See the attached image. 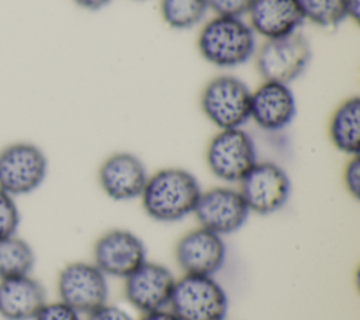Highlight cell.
Returning a JSON list of instances; mask_svg holds the SVG:
<instances>
[{
  "instance_id": "obj_27",
  "label": "cell",
  "mask_w": 360,
  "mask_h": 320,
  "mask_svg": "<svg viewBox=\"0 0 360 320\" xmlns=\"http://www.w3.org/2000/svg\"><path fill=\"white\" fill-rule=\"evenodd\" d=\"M141 320H179V317L167 307V309H160V310L143 313Z\"/></svg>"
},
{
  "instance_id": "obj_12",
  "label": "cell",
  "mask_w": 360,
  "mask_h": 320,
  "mask_svg": "<svg viewBox=\"0 0 360 320\" xmlns=\"http://www.w3.org/2000/svg\"><path fill=\"white\" fill-rule=\"evenodd\" d=\"M146 260L142 239L127 229L107 230L93 246V262L105 276L125 279Z\"/></svg>"
},
{
  "instance_id": "obj_15",
  "label": "cell",
  "mask_w": 360,
  "mask_h": 320,
  "mask_svg": "<svg viewBox=\"0 0 360 320\" xmlns=\"http://www.w3.org/2000/svg\"><path fill=\"white\" fill-rule=\"evenodd\" d=\"M295 114V95L288 84L263 81L250 93L249 119L263 131H283L294 121Z\"/></svg>"
},
{
  "instance_id": "obj_17",
  "label": "cell",
  "mask_w": 360,
  "mask_h": 320,
  "mask_svg": "<svg viewBox=\"0 0 360 320\" xmlns=\"http://www.w3.org/2000/svg\"><path fill=\"white\" fill-rule=\"evenodd\" d=\"M45 303V288L31 274L0 281V316L4 320H34Z\"/></svg>"
},
{
  "instance_id": "obj_25",
  "label": "cell",
  "mask_w": 360,
  "mask_h": 320,
  "mask_svg": "<svg viewBox=\"0 0 360 320\" xmlns=\"http://www.w3.org/2000/svg\"><path fill=\"white\" fill-rule=\"evenodd\" d=\"M343 182L347 192L357 199L360 195V159L357 156H350L345 171H343Z\"/></svg>"
},
{
  "instance_id": "obj_10",
  "label": "cell",
  "mask_w": 360,
  "mask_h": 320,
  "mask_svg": "<svg viewBox=\"0 0 360 320\" xmlns=\"http://www.w3.org/2000/svg\"><path fill=\"white\" fill-rule=\"evenodd\" d=\"M249 213L239 189L232 187L202 191L193 212L201 227L222 237L238 232L246 223Z\"/></svg>"
},
{
  "instance_id": "obj_21",
  "label": "cell",
  "mask_w": 360,
  "mask_h": 320,
  "mask_svg": "<svg viewBox=\"0 0 360 320\" xmlns=\"http://www.w3.org/2000/svg\"><path fill=\"white\" fill-rule=\"evenodd\" d=\"M304 18L318 27H336L347 18V0H298Z\"/></svg>"
},
{
  "instance_id": "obj_24",
  "label": "cell",
  "mask_w": 360,
  "mask_h": 320,
  "mask_svg": "<svg viewBox=\"0 0 360 320\" xmlns=\"http://www.w3.org/2000/svg\"><path fill=\"white\" fill-rule=\"evenodd\" d=\"M253 1L255 0H207V4L217 15L240 18L243 14H248Z\"/></svg>"
},
{
  "instance_id": "obj_28",
  "label": "cell",
  "mask_w": 360,
  "mask_h": 320,
  "mask_svg": "<svg viewBox=\"0 0 360 320\" xmlns=\"http://www.w3.org/2000/svg\"><path fill=\"white\" fill-rule=\"evenodd\" d=\"M79 7L90 10V11H97L103 7H105L111 0H73Z\"/></svg>"
},
{
  "instance_id": "obj_26",
  "label": "cell",
  "mask_w": 360,
  "mask_h": 320,
  "mask_svg": "<svg viewBox=\"0 0 360 320\" xmlns=\"http://www.w3.org/2000/svg\"><path fill=\"white\" fill-rule=\"evenodd\" d=\"M86 320H134L128 312L114 305H103L87 314Z\"/></svg>"
},
{
  "instance_id": "obj_29",
  "label": "cell",
  "mask_w": 360,
  "mask_h": 320,
  "mask_svg": "<svg viewBox=\"0 0 360 320\" xmlns=\"http://www.w3.org/2000/svg\"><path fill=\"white\" fill-rule=\"evenodd\" d=\"M359 14H360V0H347V18H352L354 22H357Z\"/></svg>"
},
{
  "instance_id": "obj_11",
  "label": "cell",
  "mask_w": 360,
  "mask_h": 320,
  "mask_svg": "<svg viewBox=\"0 0 360 320\" xmlns=\"http://www.w3.org/2000/svg\"><path fill=\"white\" fill-rule=\"evenodd\" d=\"M174 284L176 278L169 267L146 260L124 279V296L141 313L167 309Z\"/></svg>"
},
{
  "instance_id": "obj_6",
  "label": "cell",
  "mask_w": 360,
  "mask_h": 320,
  "mask_svg": "<svg viewBox=\"0 0 360 320\" xmlns=\"http://www.w3.org/2000/svg\"><path fill=\"white\" fill-rule=\"evenodd\" d=\"M311 55L308 39L297 31L281 38L266 39L256 52V67L264 81L290 84L305 72Z\"/></svg>"
},
{
  "instance_id": "obj_9",
  "label": "cell",
  "mask_w": 360,
  "mask_h": 320,
  "mask_svg": "<svg viewBox=\"0 0 360 320\" xmlns=\"http://www.w3.org/2000/svg\"><path fill=\"white\" fill-rule=\"evenodd\" d=\"M239 184V192L249 211L259 215L280 211L291 195L288 174L273 161H256Z\"/></svg>"
},
{
  "instance_id": "obj_23",
  "label": "cell",
  "mask_w": 360,
  "mask_h": 320,
  "mask_svg": "<svg viewBox=\"0 0 360 320\" xmlns=\"http://www.w3.org/2000/svg\"><path fill=\"white\" fill-rule=\"evenodd\" d=\"M34 320H82L80 313L62 300L46 302Z\"/></svg>"
},
{
  "instance_id": "obj_4",
  "label": "cell",
  "mask_w": 360,
  "mask_h": 320,
  "mask_svg": "<svg viewBox=\"0 0 360 320\" xmlns=\"http://www.w3.org/2000/svg\"><path fill=\"white\" fill-rule=\"evenodd\" d=\"M250 93L248 84L239 77L217 76L201 93V109L219 131L242 128L249 121Z\"/></svg>"
},
{
  "instance_id": "obj_1",
  "label": "cell",
  "mask_w": 360,
  "mask_h": 320,
  "mask_svg": "<svg viewBox=\"0 0 360 320\" xmlns=\"http://www.w3.org/2000/svg\"><path fill=\"white\" fill-rule=\"evenodd\" d=\"M202 189L193 173L166 167L149 175L141 201L145 213L156 222H180L195 209Z\"/></svg>"
},
{
  "instance_id": "obj_7",
  "label": "cell",
  "mask_w": 360,
  "mask_h": 320,
  "mask_svg": "<svg viewBox=\"0 0 360 320\" xmlns=\"http://www.w3.org/2000/svg\"><path fill=\"white\" fill-rule=\"evenodd\" d=\"M205 161L217 178L239 182L257 161L255 142L242 128L221 129L208 142Z\"/></svg>"
},
{
  "instance_id": "obj_13",
  "label": "cell",
  "mask_w": 360,
  "mask_h": 320,
  "mask_svg": "<svg viewBox=\"0 0 360 320\" xmlns=\"http://www.w3.org/2000/svg\"><path fill=\"white\" fill-rule=\"evenodd\" d=\"M174 258L183 274L214 276L225 264L226 246L222 236L198 226L177 240Z\"/></svg>"
},
{
  "instance_id": "obj_8",
  "label": "cell",
  "mask_w": 360,
  "mask_h": 320,
  "mask_svg": "<svg viewBox=\"0 0 360 320\" xmlns=\"http://www.w3.org/2000/svg\"><path fill=\"white\" fill-rule=\"evenodd\" d=\"M108 276L94 262L73 261L58 274L59 300L80 314H89L108 300Z\"/></svg>"
},
{
  "instance_id": "obj_14",
  "label": "cell",
  "mask_w": 360,
  "mask_h": 320,
  "mask_svg": "<svg viewBox=\"0 0 360 320\" xmlns=\"http://www.w3.org/2000/svg\"><path fill=\"white\" fill-rule=\"evenodd\" d=\"M148 178L143 161L129 152L110 154L98 168V184L103 192L114 201L141 198Z\"/></svg>"
},
{
  "instance_id": "obj_19",
  "label": "cell",
  "mask_w": 360,
  "mask_h": 320,
  "mask_svg": "<svg viewBox=\"0 0 360 320\" xmlns=\"http://www.w3.org/2000/svg\"><path fill=\"white\" fill-rule=\"evenodd\" d=\"M35 265V253L28 241L17 234L0 239V281L30 275Z\"/></svg>"
},
{
  "instance_id": "obj_20",
  "label": "cell",
  "mask_w": 360,
  "mask_h": 320,
  "mask_svg": "<svg viewBox=\"0 0 360 320\" xmlns=\"http://www.w3.org/2000/svg\"><path fill=\"white\" fill-rule=\"evenodd\" d=\"M207 10V0H160L163 21L179 31L198 25L204 20Z\"/></svg>"
},
{
  "instance_id": "obj_16",
  "label": "cell",
  "mask_w": 360,
  "mask_h": 320,
  "mask_svg": "<svg viewBox=\"0 0 360 320\" xmlns=\"http://www.w3.org/2000/svg\"><path fill=\"white\" fill-rule=\"evenodd\" d=\"M248 14L253 32L266 39L297 32L305 21L298 0H255Z\"/></svg>"
},
{
  "instance_id": "obj_5",
  "label": "cell",
  "mask_w": 360,
  "mask_h": 320,
  "mask_svg": "<svg viewBox=\"0 0 360 320\" xmlns=\"http://www.w3.org/2000/svg\"><path fill=\"white\" fill-rule=\"evenodd\" d=\"M48 174L44 150L31 142H13L0 149V189L15 196L38 189Z\"/></svg>"
},
{
  "instance_id": "obj_22",
  "label": "cell",
  "mask_w": 360,
  "mask_h": 320,
  "mask_svg": "<svg viewBox=\"0 0 360 320\" xmlns=\"http://www.w3.org/2000/svg\"><path fill=\"white\" fill-rule=\"evenodd\" d=\"M20 219V209L15 198L0 189V239L17 234Z\"/></svg>"
},
{
  "instance_id": "obj_3",
  "label": "cell",
  "mask_w": 360,
  "mask_h": 320,
  "mask_svg": "<svg viewBox=\"0 0 360 320\" xmlns=\"http://www.w3.org/2000/svg\"><path fill=\"white\" fill-rule=\"evenodd\" d=\"M169 309L179 320H225L228 296L214 276L183 274L176 279Z\"/></svg>"
},
{
  "instance_id": "obj_2",
  "label": "cell",
  "mask_w": 360,
  "mask_h": 320,
  "mask_svg": "<svg viewBox=\"0 0 360 320\" xmlns=\"http://www.w3.org/2000/svg\"><path fill=\"white\" fill-rule=\"evenodd\" d=\"M197 46L204 60L217 67L231 69L255 55L256 34L239 17L217 15L202 25Z\"/></svg>"
},
{
  "instance_id": "obj_18",
  "label": "cell",
  "mask_w": 360,
  "mask_h": 320,
  "mask_svg": "<svg viewBox=\"0 0 360 320\" xmlns=\"http://www.w3.org/2000/svg\"><path fill=\"white\" fill-rule=\"evenodd\" d=\"M329 139L342 153L357 156L360 150V98L345 100L329 121Z\"/></svg>"
}]
</instances>
